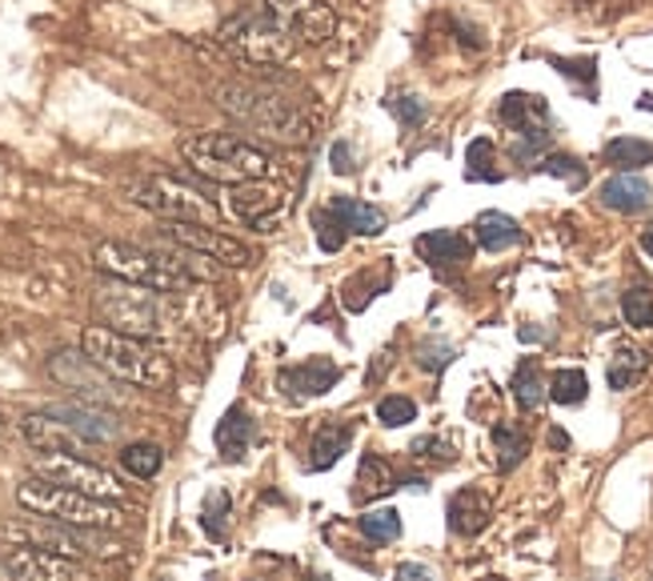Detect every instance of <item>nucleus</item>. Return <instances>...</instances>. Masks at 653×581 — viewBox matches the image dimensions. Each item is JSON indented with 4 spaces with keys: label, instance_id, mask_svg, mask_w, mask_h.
<instances>
[{
    "label": "nucleus",
    "instance_id": "1",
    "mask_svg": "<svg viewBox=\"0 0 653 581\" xmlns=\"http://www.w3.org/2000/svg\"><path fill=\"white\" fill-rule=\"evenodd\" d=\"M213 101L221 112H229L237 124H245L253 133H265L281 144H305L313 141L321 117L309 112L301 101L285 97V92L269 89L257 81H225L213 89Z\"/></svg>",
    "mask_w": 653,
    "mask_h": 581
},
{
    "label": "nucleus",
    "instance_id": "2",
    "mask_svg": "<svg viewBox=\"0 0 653 581\" xmlns=\"http://www.w3.org/2000/svg\"><path fill=\"white\" fill-rule=\"evenodd\" d=\"M92 313L101 317L104 329H117L124 337H141V341H161L184 329L181 297L153 293V289L129 286V281H101L92 289Z\"/></svg>",
    "mask_w": 653,
    "mask_h": 581
},
{
    "label": "nucleus",
    "instance_id": "3",
    "mask_svg": "<svg viewBox=\"0 0 653 581\" xmlns=\"http://www.w3.org/2000/svg\"><path fill=\"white\" fill-rule=\"evenodd\" d=\"M81 353L97 369H104L113 381L137 389H169L177 378L169 353H161L157 345L141 341V337H124L117 329L89 325L81 337Z\"/></svg>",
    "mask_w": 653,
    "mask_h": 581
},
{
    "label": "nucleus",
    "instance_id": "4",
    "mask_svg": "<svg viewBox=\"0 0 653 581\" xmlns=\"http://www.w3.org/2000/svg\"><path fill=\"white\" fill-rule=\"evenodd\" d=\"M92 261L109 277H117V281L153 289V293L181 297L189 289H197L189 269L181 266V249L177 246L144 249V246H129V241H101V246L92 249Z\"/></svg>",
    "mask_w": 653,
    "mask_h": 581
},
{
    "label": "nucleus",
    "instance_id": "5",
    "mask_svg": "<svg viewBox=\"0 0 653 581\" xmlns=\"http://www.w3.org/2000/svg\"><path fill=\"white\" fill-rule=\"evenodd\" d=\"M17 501H21V510H29L32 518L61 521V525H77V530L117 533L129 525V513L117 501H101V498H89V493L64 490V485H52L44 478H24L17 485Z\"/></svg>",
    "mask_w": 653,
    "mask_h": 581
},
{
    "label": "nucleus",
    "instance_id": "6",
    "mask_svg": "<svg viewBox=\"0 0 653 581\" xmlns=\"http://www.w3.org/2000/svg\"><path fill=\"white\" fill-rule=\"evenodd\" d=\"M181 157L189 161L193 173H201L213 184H245V181H265L269 173V153L257 149L253 141L233 133H197L181 141Z\"/></svg>",
    "mask_w": 653,
    "mask_h": 581
},
{
    "label": "nucleus",
    "instance_id": "7",
    "mask_svg": "<svg viewBox=\"0 0 653 581\" xmlns=\"http://www.w3.org/2000/svg\"><path fill=\"white\" fill-rule=\"evenodd\" d=\"M217 44L245 64H285L297 52V41L285 32V24L277 21L261 0L225 17L217 29Z\"/></svg>",
    "mask_w": 653,
    "mask_h": 581
},
{
    "label": "nucleus",
    "instance_id": "8",
    "mask_svg": "<svg viewBox=\"0 0 653 581\" xmlns=\"http://www.w3.org/2000/svg\"><path fill=\"white\" fill-rule=\"evenodd\" d=\"M0 538L24 550H44L57 558H117L121 541H113L104 530H77V525H61L49 518H29V521H4Z\"/></svg>",
    "mask_w": 653,
    "mask_h": 581
},
{
    "label": "nucleus",
    "instance_id": "9",
    "mask_svg": "<svg viewBox=\"0 0 653 581\" xmlns=\"http://www.w3.org/2000/svg\"><path fill=\"white\" fill-rule=\"evenodd\" d=\"M129 197H133L141 209L161 217V221L217 224V217H221L213 197H204L197 184L181 181V177H141V181L129 184Z\"/></svg>",
    "mask_w": 653,
    "mask_h": 581
},
{
    "label": "nucleus",
    "instance_id": "10",
    "mask_svg": "<svg viewBox=\"0 0 653 581\" xmlns=\"http://www.w3.org/2000/svg\"><path fill=\"white\" fill-rule=\"evenodd\" d=\"M32 473L52 481V485H64V490L89 493V498L117 501V505L129 501V490H124L113 473L101 470V465H92V461H84V458H69V453H37V458H32Z\"/></svg>",
    "mask_w": 653,
    "mask_h": 581
},
{
    "label": "nucleus",
    "instance_id": "11",
    "mask_svg": "<svg viewBox=\"0 0 653 581\" xmlns=\"http://www.w3.org/2000/svg\"><path fill=\"white\" fill-rule=\"evenodd\" d=\"M289 204H293V197L281 184H269V181L229 184L225 193V209L241 224H249L253 233H277L289 217Z\"/></svg>",
    "mask_w": 653,
    "mask_h": 581
},
{
    "label": "nucleus",
    "instance_id": "12",
    "mask_svg": "<svg viewBox=\"0 0 653 581\" xmlns=\"http://www.w3.org/2000/svg\"><path fill=\"white\" fill-rule=\"evenodd\" d=\"M161 237L169 246H181L189 253H201L209 261L225 269H245L253 266V249L245 241H237V237L221 233L217 224H189V221H164L161 224Z\"/></svg>",
    "mask_w": 653,
    "mask_h": 581
},
{
    "label": "nucleus",
    "instance_id": "13",
    "mask_svg": "<svg viewBox=\"0 0 653 581\" xmlns=\"http://www.w3.org/2000/svg\"><path fill=\"white\" fill-rule=\"evenodd\" d=\"M49 373L61 381L64 389H72L77 398H84V405H121V401H124L121 381H113L109 373H104V369L92 365L84 353L61 349V353L49 361Z\"/></svg>",
    "mask_w": 653,
    "mask_h": 581
},
{
    "label": "nucleus",
    "instance_id": "14",
    "mask_svg": "<svg viewBox=\"0 0 653 581\" xmlns=\"http://www.w3.org/2000/svg\"><path fill=\"white\" fill-rule=\"evenodd\" d=\"M498 117L510 133H518V149H513L518 161L533 157L550 141V104L533 92H505L498 104Z\"/></svg>",
    "mask_w": 653,
    "mask_h": 581
},
{
    "label": "nucleus",
    "instance_id": "15",
    "mask_svg": "<svg viewBox=\"0 0 653 581\" xmlns=\"http://www.w3.org/2000/svg\"><path fill=\"white\" fill-rule=\"evenodd\" d=\"M277 21L285 24V32L297 44H329V37L338 32V12L329 9L325 0H261Z\"/></svg>",
    "mask_w": 653,
    "mask_h": 581
},
{
    "label": "nucleus",
    "instance_id": "16",
    "mask_svg": "<svg viewBox=\"0 0 653 581\" xmlns=\"http://www.w3.org/2000/svg\"><path fill=\"white\" fill-rule=\"evenodd\" d=\"M4 570L12 581H92V573H84L72 558H57L44 550H24L12 545L4 553Z\"/></svg>",
    "mask_w": 653,
    "mask_h": 581
},
{
    "label": "nucleus",
    "instance_id": "17",
    "mask_svg": "<svg viewBox=\"0 0 653 581\" xmlns=\"http://www.w3.org/2000/svg\"><path fill=\"white\" fill-rule=\"evenodd\" d=\"M44 413L57 418L61 425H69L72 433L81 441H89V445H109V441H117V433H121V421H117L113 413H104V409H97V405H84V401L49 405Z\"/></svg>",
    "mask_w": 653,
    "mask_h": 581
},
{
    "label": "nucleus",
    "instance_id": "18",
    "mask_svg": "<svg viewBox=\"0 0 653 581\" xmlns=\"http://www.w3.org/2000/svg\"><path fill=\"white\" fill-rule=\"evenodd\" d=\"M21 433L37 453H69V458H84L89 453V441H81L69 425H61L49 413H29L21 421Z\"/></svg>",
    "mask_w": 653,
    "mask_h": 581
},
{
    "label": "nucleus",
    "instance_id": "19",
    "mask_svg": "<svg viewBox=\"0 0 653 581\" xmlns=\"http://www.w3.org/2000/svg\"><path fill=\"white\" fill-rule=\"evenodd\" d=\"M341 369L333 365V361L325 358H309L305 365H289L281 369V389H289L293 398H321V393H329V389L338 385Z\"/></svg>",
    "mask_w": 653,
    "mask_h": 581
},
{
    "label": "nucleus",
    "instance_id": "20",
    "mask_svg": "<svg viewBox=\"0 0 653 581\" xmlns=\"http://www.w3.org/2000/svg\"><path fill=\"white\" fill-rule=\"evenodd\" d=\"M493 518V505L490 498L481 490H461L453 493L450 501V530L458 533V538H478L485 525H490Z\"/></svg>",
    "mask_w": 653,
    "mask_h": 581
},
{
    "label": "nucleus",
    "instance_id": "21",
    "mask_svg": "<svg viewBox=\"0 0 653 581\" xmlns=\"http://www.w3.org/2000/svg\"><path fill=\"white\" fill-rule=\"evenodd\" d=\"M650 201H653L650 181L637 173H617L602 184V204L613 209V213H642Z\"/></svg>",
    "mask_w": 653,
    "mask_h": 581
},
{
    "label": "nucleus",
    "instance_id": "22",
    "mask_svg": "<svg viewBox=\"0 0 653 581\" xmlns=\"http://www.w3.org/2000/svg\"><path fill=\"white\" fill-rule=\"evenodd\" d=\"M213 441H217V453L225 461H241L245 458V449L253 445V418H249L241 405H233L225 418L217 421Z\"/></svg>",
    "mask_w": 653,
    "mask_h": 581
},
{
    "label": "nucleus",
    "instance_id": "23",
    "mask_svg": "<svg viewBox=\"0 0 653 581\" xmlns=\"http://www.w3.org/2000/svg\"><path fill=\"white\" fill-rule=\"evenodd\" d=\"M418 253L425 257L429 266H461V261H470V241L453 229H438V233H425L418 237Z\"/></svg>",
    "mask_w": 653,
    "mask_h": 581
},
{
    "label": "nucleus",
    "instance_id": "24",
    "mask_svg": "<svg viewBox=\"0 0 653 581\" xmlns=\"http://www.w3.org/2000/svg\"><path fill=\"white\" fill-rule=\"evenodd\" d=\"M473 237H478L481 249L501 253V249H513L521 241V224L513 221L510 213H498V209H490V213H481L478 221H473Z\"/></svg>",
    "mask_w": 653,
    "mask_h": 581
},
{
    "label": "nucleus",
    "instance_id": "25",
    "mask_svg": "<svg viewBox=\"0 0 653 581\" xmlns=\"http://www.w3.org/2000/svg\"><path fill=\"white\" fill-rule=\"evenodd\" d=\"M645 369H650V353H645V349L617 345V349H613L610 365H605V381H610V389L625 393V389H633L637 381L645 378Z\"/></svg>",
    "mask_w": 653,
    "mask_h": 581
},
{
    "label": "nucleus",
    "instance_id": "26",
    "mask_svg": "<svg viewBox=\"0 0 653 581\" xmlns=\"http://www.w3.org/2000/svg\"><path fill=\"white\" fill-rule=\"evenodd\" d=\"M329 213L338 217L345 229H353V233H361V237L385 233V213L373 209V204H365V201H353V197H333Z\"/></svg>",
    "mask_w": 653,
    "mask_h": 581
},
{
    "label": "nucleus",
    "instance_id": "27",
    "mask_svg": "<svg viewBox=\"0 0 653 581\" xmlns=\"http://www.w3.org/2000/svg\"><path fill=\"white\" fill-rule=\"evenodd\" d=\"M349 425H338V421H321L313 433V441H309V470H329V465H338L341 449L349 445Z\"/></svg>",
    "mask_w": 653,
    "mask_h": 581
},
{
    "label": "nucleus",
    "instance_id": "28",
    "mask_svg": "<svg viewBox=\"0 0 653 581\" xmlns=\"http://www.w3.org/2000/svg\"><path fill=\"white\" fill-rule=\"evenodd\" d=\"M398 490V473L389 470V461L378 453H365L358 465V498H385Z\"/></svg>",
    "mask_w": 653,
    "mask_h": 581
},
{
    "label": "nucleus",
    "instance_id": "29",
    "mask_svg": "<svg viewBox=\"0 0 653 581\" xmlns=\"http://www.w3.org/2000/svg\"><path fill=\"white\" fill-rule=\"evenodd\" d=\"M605 161H610L613 169H622V173H633V169L653 164V144L642 141V137H613V141L605 144Z\"/></svg>",
    "mask_w": 653,
    "mask_h": 581
},
{
    "label": "nucleus",
    "instance_id": "30",
    "mask_svg": "<svg viewBox=\"0 0 653 581\" xmlns=\"http://www.w3.org/2000/svg\"><path fill=\"white\" fill-rule=\"evenodd\" d=\"M513 398H518V405L525 409V413L541 409V401L550 398V389H545V378H541V365L533 358L521 361L518 373H513Z\"/></svg>",
    "mask_w": 653,
    "mask_h": 581
},
{
    "label": "nucleus",
    "instance_id": "31",
    "mask_svg": "<svg viewBox=\"0 0 653 581\" xmlns=\"http://www.w3.org/2000/svg\"><path fill=\"white\" fill-rule=\"evenodd\" d=\"M121 465H124V473H133L137 481H149L161 473L164 453H161V445H153V441H133V445L121 449Z\"/></svg>",
    "mask_w": 653,
    "mask_h": 581
},
{
    "label": "nucleus",
    "instance_id": "32",
    "mask_svg": "<svg viewBox=\"0 0 653 581\" xmlns=\"http://www.w3.org/2000/svg\"><path fill=\"white\" fill-rule=\"evenodd\" d=\"M493 445H498V465H501V473H510L513 465H521V458L530 453V438H525V429L505 425V421H501V425L493 429Z\"/></svg>",
    "mask_w": 653,
    "mask_h": 581
},
{
    "label": "nucleus",
    "instance_id": "33",
    "mask_svg": "<svg viewBox=\"0 0 653 581\" xmlns=\"http://www.w3.org/2000/svg\"><path fill=\"white\" fill-rule=\"evenodd\" d=\"M585 393H590V381H585L582 369H557L550 378V398L557 405H582Z\"/></svg>",
    "mask_w": 653,
    "mask_h": 581
},
{
    "label": "nucleus",
    "instance_id": "34",
    "mask_svg": "<svg viewBox=\"0 0 653 581\" xmlns=\"http://www.w3.org/2000/svg\"><path fill=\"white\" fill-rule=\"evenodd\" d=\"M358 530L365 533L373 545L398 541L401 538V513L398 510H369L365 518H358Z\"/></svg>",
    "mask_w": 653,
    "mask_h": 581
},
{
    "label": "nucleus",
    "instance_id": "35",
    "mask_svg": "<svg viewBox=\"0 0 653 581\" xmlns=\"http://www.w3.org/2000/svg\"><path fill=\"white\" fill-rule=\"evenodd\" d=\"M465 177L470 181H501V169H493V141L478 137L465 149Z\"/></svg>",
    "mask_w": 653,
    "mask_h": 581
},
{
    "label": "nucleus",
    "instance_id": "36",
    "mask_svg": "<svg viewBox=\"0 0 653 581\" xmlns=\"http://www.w3.org/2000/svg\"><path fill=\"white\" fill-rule=\"evenodd\" d=\"M622 317L633 329H653V293L645 286H633L622 293Z\"/></svg>",
    "mask_w": 653,
    "mask_h": 581
},
{
    "label": "nucleus",
    "instance_id": "37",
    "mask_svg": "<svg viewBox=\"0 0 653 581\" xmlns=\"http://www.w3.org/2000/svg\"><path fill=\"white\" fill-rule=\"evenodd\" d=\"M313 229H317V246L325 249V253H341V246H345V224L329 213V209H317Z\"/></svg>",
    "mask_w": 653,
    "mask_h": 581
},
{
    "label": "nucleus",
    "instance_id": "38",
    "mask_svg": "<svg viewBox=\"0 0 653 581\" xmlns=\"http://www.w3.org/2000/svg\"><path fill=\"white\" fill-rule=\"evenodd\" d=\"M378 421L385 429H398V425H409V421H418V405L409 398H401V393H393V398H381L378 405Z\"/></svg>",
    "mask_w": 653,
    "mask_h": 581
},
{
    "label": "nucleus",
    "instance_id": "39",
    "mask_svg": "<svg viewBox=\"0 0 653 581\" xmlns=\"http://www.w3.org/2000/svg\"><path fill=\"white\" fill-rule=\"evenodd\" d=\"M538 173L562 177V181H570L573 189H577V184H585V164L577 161V157H565V153H553V157H545V161L538 164Z\"/></svg>",
    "mask_w": 653,
    "mask_h": 581
},
{
    "label": "nucleus",
    "instance_id": "40",
    "mask_svg": "<svg viewBox=\"0 0 653 581\" xmlns=\"http://www.w3.org/2000/svg\"><path fill=\"white\" fill-rule=\"evenodd\" d=\"M225 518H229V498L221 490L209 493V501H204V513H201V525L209 538L225 541Z\"/></svg>",
    "mask_w": 653,
    "mask_h": 581
},
{
    "label": "nucleus",
    "instance_id": "41",
    "mask_svg": "<svg viewBox=\"0 0 653 581\" xmlns=\"http://www.w3.org/2000/svg\"><path fill=\"white\" fill-rule=\"evenodd\" d=\"M409 453H413L418 461H441V465H445V461H453V449L445 445V441H438V438H418Z\"/></svg>",
    "mask_w": 653,
    "mask_h": 581
},
{
    "label": "nucleus",
    "instance_id": "42",
    "mask_svg": "<svg viewBox=\"0 0 653 581\" xmlns=\"http://www.w3.org/2000/svg\"><path fill=\"white\" fill-rule=\"evenodd\" d=\"M550 64H557V72L562 77H570V81H597V61H562V57H550Z\"/></svg>",
    "mask_w": 653,
    "mask_h": 581
},
{
    "label": "nucleus",
    "instance_id": "43",
    "mask_svg": "<svg viewBox=\"0 0 653 581\" xmlns=\"http://www.w3.org/2000/svg\"><path fill=\"white\" fill-rule=\"evenodd\" d=\"M393 112H398V121L405 124V129H418V124L425 121V104H421V97H398V101H393Z\"/></svg>",
    "mask_w": 653,
    "mask_h": 581
},
{
    "label": "nucleus",
    "instance_id": "44",
    "mask_svg": "<svg viewBox=\"0 0 653 581\" xmlns=\"http://www.w3.org/2000/svg\"><path fill=\"white\" fill-rule=\"evenodd\" d=\"M450 361H453V345H421L418 349V365L429 369V373H433V369H445Z\"/></svg>",
    "mask_w": 653,
    "mask_h": 581
},
{
    "label": "nucleus",
    "instance_id": "45",
    "mask_svg": "<svg viewBox=\"0 0 653 581\" xmlns=\"http://www.w3.org/2000/svg\"><path fill=\"white\" fill-rule=\"evenodd\" d=\"M333 169H338V173H353V169H358V164H353V149H349V141H338L333 144Z\"/></svg>",
    "mask_w": 653,
    "mask_h": 581
},
{
    "label": "nucleus",
    "instance_id": "46",
    "mask_svg": "<svg viewBox=\"0 0 653 581\" xmlns=\"http://www.w3.org/2000/svg\"><path fill=\"white\" fill-rule=\"evenodd\" d=\"M398 581H433V573L418 561H405V565H398Z\"/></svg>",
    "mask_w": 653,
    "mask_h": 581
},
{
    "label": "nucleus",
    "instance_id": "47",
    "mask_svg": "<svg viewBox=\"0 0 653 581\" xmlns=\"http://www.w3.org/2000/svg\"><path fill=\"white\" fill-rule=\"evenodd\" d=\"M642 253H650V257H653V224L642 233Z\"/></svg>",
    "mask_w": 653,
    "mask_h": 581
},
{
    "label": "nucleus",
    "instance_id": "48",
    "mask_svg": "<svg viewBox=\"0 0 653 581\" xmlns=\"http://www.w3.org/2000/svg\"><path fill=\"white\" fill-rule=\"evenodd\" d=\"M553 445H557V449H565V445H570V438H565L562 429H553Z\"/></svg>",
    "mask_w": 653,
    "mask_h": 581
},
{
    "label": "nucleus",
    "instance_id": "49",
    "mask_svg": "<svg viewBox=\"0 0 653 581\" xmlns=\"http://www.w3.org/2000/svg\"><path fill=\"white\" fill-rule=\"evenodd\" d=\"M637 109L653 112V92H642V101H637Z\"/></svg>",
    "mask_w": 653,
    "mask_h": 581
},
{
    "label": "nucleus",
    "instance_id": "50",
    "mask_svg": "<svg viewBox=\"0 0 653 581\" xmlns=\"http://www.w3.org/2000/svg\"><path fill=\"white\" fill-rule=\"evenodd\" d=\"M0 433H4V418H0Z\"/></svg>",
    "mask_w": 653,
    "mask_h": 581
}]
</instances>
